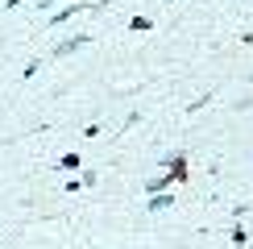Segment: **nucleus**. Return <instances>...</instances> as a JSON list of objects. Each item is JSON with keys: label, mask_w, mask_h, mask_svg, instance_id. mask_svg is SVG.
Returning a JSON list of instances; mask_svg holds the SVG:
<instances>
[{"label": "nucleus", "mask_w": 253, "mask_h": 249, "mask_svg": "<svg viewBox=\"0 0 253 249\" xmlns=\"http://www.w3.org/2000/svg\"><path fill=\"white\" fill-rule=\"evenodd\" d=\"M91 42V34H75V38H67V42H58L54 50H50V58H67V54H75V50H83Z\"/></svg>", "instance_id": "obj_1"}, {"label": "nucleus", "mask_w": 253, "mask_h": 249, "mask_svg": "<svg viewBox=\"0 0 253 249\" xmlns=\"http://www.w3.org/2000/svg\"><path fill=\"white\" fill-rule=\"evenodd\" d=\"M87 8H104V4H83V0H79V4H67V8H54V13H50V29H58L62 21H71V17H75V13H87Z\"/></svg>", "instance_id": "obj_2"}, {"label": "nucleus", "mask_w": 253, "mask_h": 249, "mask_svg": "<svg viewBox=\"0 0 253 249\" xmlns=\"http://www.w3.org/2000/svg\"><path fill=\"white\" fill-rule=\"evenodd\" d=\"M79 166H83V158H79V154H62L58 170H79Z\"/></svg>", "instance_id": "obj_3"}, {"label": "nucleus", "mask_w": 253, "mask_h": 249, "mask_svg": "<svg viewBox=\"0 0 253 249\" xmlns=\"http://www.w3.org/2000/svg\"><path fill=\"white\" fill-rule=\"evenodd\" d=\"M170 204H174V200H170V195L162 191V195H154V200L145 204V208H150V212H162V208H170Z\"/></svg>", "instance_id": "obj_4"}, {"label": "nucleus", "mask_w": 253, "mask_h": 249, "mask_svg": "<svg viewBox=\"0 0 253 249\" xmlns=\"http://www.w3.org/2000/svg\"><path fill=\"white\" fill-rule=\"evenodd\" d=\"M129 29H137V34H150V17H133Z\"/></svg>", "instance_id": "obj_5"}, {"label": "nucleus", "mask_w": 253, "mask_h": 249, "mask_svg": "<svg viewBox=\"0 0 253 249\" xmlns=\"http://www.w3.org/2000/svg\"><path fill=\"white\" fill-rule=\"evenodd\" d=\"M38 71H42V58H29V62H25V67H21V75H25V79H29V75H38Z\"/></svg>", "instance_id": "obj_6"}, {"label": "nucleus", "mask_w": 253, "mask_h": 249, "mask_svg": "<svg viewBox=\"0 0 253 249\" xmlns=\"http://www.w3.org/2000/svg\"><path fill=\"white\" fill-rule=\"evenodd\" d=\"M50 8H58V0H38V13H50Z\"/></svg>", "instance_id": "obj_7"}, {"label": "nucleus", "mask_w": 253, "mask_h": 249, "mask_svg": "<svg viewBox=\"0 0 253 249\" xmlns=\"http://www.w3.org/2000/svg\"><path fill=\"white\" fill-rule=\"evenodd\" d=\"M21 4H25V0H4V8H8V13H13V8H21Z\"/></svg>", "instance_id": "obj_8"}]
</instances>
